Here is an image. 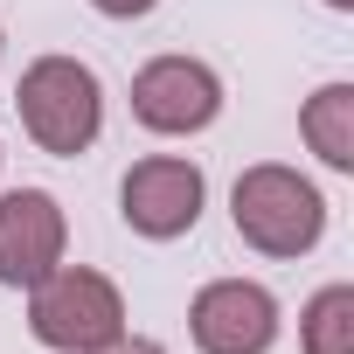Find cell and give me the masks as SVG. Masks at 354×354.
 Instances as JSON below:
<instances>
[{"instance_id": "obj_1", "label": "cell", "mask_w": 354, "mask_h": 354, "mask_svg": "<svg viewBox=\"0 0 354 354\" xmlns=\"http://www.w3.org/2000/svg\"><path fill=\"white\" fill-rule=\"evenodd\" d=\"M230 223L257 257H306L326 236V195L285 160H257L230 188Z\"/></svg>"}, {"instance_id": "obj_2", "label": "cell", "mask_w": 354, "mask_h": 354, "mask_svg": "<svg viewBox=\"0 0 354 354\" xmlns=\"http://www.w3.org/2000/svg\"><path fill=\"white\" fill-rule=\"evenodd\" d=\"M15 111H21V132L56 153V160H77L97 146L104 132V84L91 63L77 56H35L15 84Z\"/></svg>"}, {"instance_id": "obj_3", "label": "cell", "mask_w": 354, "mask_h": 354, "mask_svg": "<svg viewBox=\"0 0 354 354\" xmlns=\"http://www.w3.org/2000/svg\"><path fill=\"white\" fill-rule=\"evenodd\" d=\"M28 333L56 354H97L125 333V292L91 264H56L28 285Z\"/></svg>"}, {"instance_id": "obj_4", "label": "cell", "mask_w": 354, "mask_h": 354, "mask_svg": "<svg viewBox=\"0 0 354 354\" xmlns=\"http://www.w3.org/2000/svg\"><path fill=\"white\" fill-rule=\"evenodd\" d=\"M202 202H209V174L195 160H181V153H146V160L125 167V181H118V216L146 243L188 236L202 223Z\"/></svg>"}, {"instance_id": "obj_5", "label": "cell", "mask_w": 354, "mask_h": 354, "mask_svg": "<svg viewBox=\"0 0 354 354\" xmlns=\"http://www.w3.org/2000/svg\"><path fill=\"white\" fill-rule=\"evenodd\" d=\"M132 118L160 139H195L223 118V77L202 56H153L132 70Z\"/></svg>"}, {"instance_id": "obj_6", "label": "cell", "mask_w": 354, "mask_h": 354, "mask_svg": "<svg viewBox=\"0 0 354 354\" xmlns=\"http://www.w3.org/2000/svg\"><path fill=\"white\" fill-rule=\"evenodd\" d=\"M278 326V299L257 278H209L188 306V333L202 354H271Z\"/></svg>"}, {"instance_id": "obj_7", "label": "cell", "mask_w": 354, "mask_h": 354, "mask_svg": "<svg viewBox=\"0 0 354 354\" xmlns=\"http://www.w3.org/2000/svg\"><path fill=\"white\" fill-rule=\"evenodd\" d=\"M70 250V223H63V202L49 188H8L0 195V285H42Z\"/></svg>"}, {"instance_id": "obj_8", "label": "cell", "mask_w": 354, "mask_h": 354, "mask_svg": "<svg viewBox=\"0 0 354 354\" xmlns=\"http://www.w3.org/2000/svg\"><path fill=\"white\" fill-rule=\"evenodd\" d=\"M299 132L319 153V167L354 174V84H319L299 111Z\"/></svg>"}, {"instance_id": "obj_9", "label": "cell", "mask_w": 354, "mask_h": 354, "mask_svg": "<svg viewBox=\"0 0 354 354\" xmlns=\"http://www.w3.org/2000/svg\"><path fill=\"white\" fill-rule=\"evenodd\" d=\"M299 347L306 354H354V285H319L299 313Z\"/></svg>"}, {"instance_id": "obj_10", "label": "cell", "mask_w": 354, "mask_h": 354, "mask_svg": "<svg viewBox=\"0 0 354 354\" xmlns=\"http://www.w3.org/2000/svg\"><path fill=\"white\" fill-rule=\"evenodd\" d=\"M91 8L104 15V21H139V15H153L160 0H91Z\"/></svg>"}, {"instance_id": "obj_11", "label": "cell", "mask_w": 354, "mask_h": 354, "mask_svg": "<svg viewBox=\"0 0 354 354\" xmlns=\"http://www.w3.org/2000/svg\"><path fill=\"white\" fill-rule=\"evenodd\" d=\"M97 354H167L160 340H139V333H118L111 347H97Z\"/></svg>"}, {"instance_id": "obj_12", "label": "cell", "mask_w": 354, "mask_h": 354, "mask_svg": "<svg viewBox=\"0 0 354 354\" xmlns=\"http://www.w3.org/2000/svg\"><path fill=\"white\" fill-rule=\"evenodd\" d=\"M326 8H333V15H354V0H326Z\"/></svg>"}, {"instance_id": "obj_13", "label": "cell", "mask_w": 354, "mask_h": 354, "mask_svg": "<svg viewBox=\"0 0 354 354\" xmlns=\"http://www.w3.org/2000/svg\"><path fill=\"white\" fill-rule=\"evenodd\" d=\"M0 49H8V35H0Z\"/></svg>"}]
</instances>
